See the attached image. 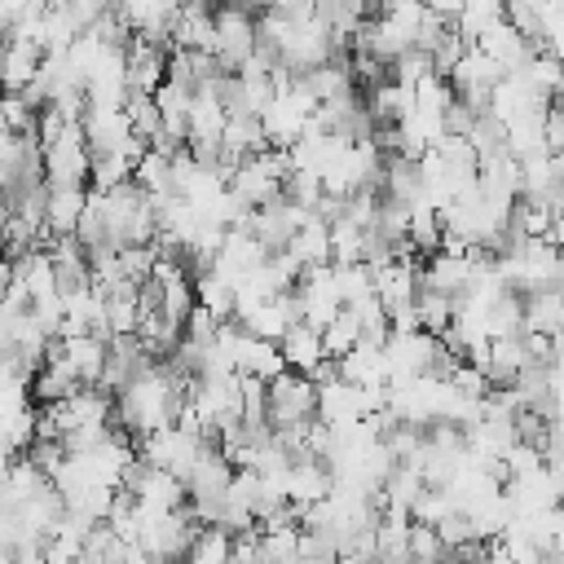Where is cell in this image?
<instances>
[{"label":"cell","mask_w":564,"mask_h":564,"mask_svg":"<svg viewBox=\"0 0 564 564\" xmlns=\"http://www.w3.org/2000/svg\"><path fill=\"white\" fill-rule=\"evenodd\" d=\"M471 44H480V48H485L494 62H502V70H520V66L533 57V48H538V44H533L529 35H520V31H516L507 18H502V22H494L485 35H476Z\"/></svg>","instance_id":"3"},{"label":"cell","mask_w":564,"mask_h":564,"mask_svg":"<svg viewBox=\"0 0 564 564\" xmlns=\"http://www.w3.org/2000/svg\"><path fill=\"white\" fill-rule=\"evenodd\" d=\"M467 44H471V40L449 22V31H445V35L432 44V53H427V57H432V70H436V75H449V66L463 57V48H467Z\"/></svg>","instance_id":"15"},{"label":"cell","mask_w":564,"mask_h":564,"mask_svg":"<svg viewBox=\"0 0 564 564\" xmlns=\"http://www.w3.org/2000/svg\"><path fill=\"white\" fill-rule=\"evenodd\" d=\"M357 339H361V322H357V313H352L348 304H339L335 317L322 326V352H326V357H344Z\"/></svg>","instance_id":"9"},{"label":"cell","mask_w":564,"mask_h":564,"mask_svg":"<svg viewBox=\"0 0 564 564\" xmlns=\"http://www.w3.org/2000/svg\"><path fill=\"white\" fill-rule=\"evenodd\" d=\"M84 198H88V185H48L44 189V229L48 234H75Z\"/></svg>","instance_id":"6"},{"label":"cell","mask_w":564,"mask_h":564,"mask_svg":"<svg viewBox=\"0 0 564 564\" xmlns=\"http://www.w3.org/2000/svg\"><path fill=\"white\" fill-rule=\"evenodd\" d=\"M551 216H555L551 203L516 194V203H511V212H507V229L520 234V238H546V234H551Z\"/></svg>","instance_id":"7"},{"label":"cell","mask_w":564,"mask_h":564,"mask_svg":"<svg viewBox=\"0 0 564 564\" xmlns=\"http://www.w3.org/2000/svg\"><path fill=\"white\" fill-rule=\"evenodd\" d=\"M132 181H137L141 189H150V194L172 189V154H163V150L145 145V154L132 163Z\"/></svg>","instance_id":"10"},{"label":"cell","mask_w":564,"mask_h":564,"mask_svg":"<svg viewBox=\"0 0 564 564\" xmlns=\"http://www.w3.org/2000/svg\"><path fill=\"white\" fill-rule=\"evenodd\" d=\"M62 357L70 361V370L79 375V383H97L101 370H106V339L93 335V330H79V335H62Z\"/></svg>","instance_id":"5"},{"label":"cell","mask_w":564,"mask_h":564,"mask_svg":"<svg viewBox=\"0 0 564 564\" xmlns=\"http://www.w3.org/2000/svg\"><path fill=\"white\" fill-rule=\"evenodd\" d=\"M264 405H269V423L273 427H291V423H308L317 414V383L304 370H278L264 383Z\"/></svg>","instance_id":"1"},{"label":"cell","mask_w":564,"mask_h":564,"mask_svg":"<svg viewBox=\"0 0 564 564\" xmlns=\"http://www.w3.org/2000/svg\"><path fill=\"white\" fill-rule=\"evenodd\" d=\"M216 326H220V317H212L203 304H194V308H189V317L181 322V339H194V344H212V339H216Z\"/></svg>","instance_id":"16"},{"label":"cell","mask_w":564,"mask_h":564,"mask_svg":"<svg viewBox=\"0 0 564 564\" xmlns=\"http://www.w3.org/2000/svg\"><path fill=\"white\" fill-rule=\"evenodd\" d=\"M278 348H282V361H286L291 370H304V375L326 357V352H322V326H313V322H304V317H295V322L282 330Z\"/></svg>","instance_id":"4"},{"label":"cell","mask_w":564,"mask_h":564,"mask_svg":"<svg viewBox=\"0 0 564 564\" xmlns=\"http://www.w3.org/2000/svg\"><path fill=\"white\" fill-rule=\"evenodd\" d=\"M405 546H410V560H441V555H449V546L441 542L436 524H423V520H410Z\"/></svg>","instance_id":"14"},{"label":"cell","mask_w":564,"mask_h":564,"mask_svg":"<svg viewBox=\"0 0 564 564\" xmlns=\"http://www.w3.org/2000/svg\"><path fill=\"white\" fill-rule=\"evenodd\" d=\"M93 154L79 123H66L57 141L44 145V185H88Z\"/></svg>","instance_id":"2"},{"label":"cell","mask_w":564,"mask_h":564,"mask_svg":"<svg viewBox=\"0 0 564 564\" xmlns=\"http://www.w3.org/2000/svg\"><path fill=\"white\" fill-rule=\"evenodd\" d=\"M494 22H502V0H463V9H458V18H454V26H458L467 40L485 35Z\"/></svg>","instance_id":"12"},{"label":"cell","mask_w":564,"mask_h":564,"mask_svg":"<svg viewBox=\"0 0 564 564\" xmlns=\"http://www.w3.org/2000/svg\"><path fill=\"white\" fill-rule=\"evenodd\" d=\"M185 555L198 560V564H225V560H234V533L220 529V524H198Z\"/></svg>","instance_id":"8"},{"label":"cell","mask_w":564,"mask_h":564,"mask_svg":"<svg viewBox=\"0 0 564 564\" xmlns=\"http://www.w3.org/2000/svg\"><path fill=\"white\" fill-rule=\"evenodd\" d=\"M551 106H555V110L564 115V93H555V97H551Z\"/></svg>","instance_id":"17"},{"label":"cell","mask_w":564,"mask_h":564,"mask_svg":"<svg viewBox=\"0 0 564 564\" xmlns=\"http://www.w3.org/2000/svg\"><path fill=\"white\" fill-rule=\"evenodd\" d=\"M123 110H128L132 132H137V137H145V141H150V137L163 128V115H159V106H154V93H137V88H128Z\"/></svg>","instance_id":"13"},{"label":"cell","mask_w":564,"mask_h":564,"mask_svg":"<svg viewBox=\"0 0 564 564\" xmlns=\"http://www.w3.org/2000/svg\"><path fill=\"white\" fill-rule=\"evenodd\" d=\"M414 313H419V326H423V330L441 335V330L454 322V300H449L445 291L419 286V295H414Z\"/></svg>","instance_id":"11"}]
</instances>
